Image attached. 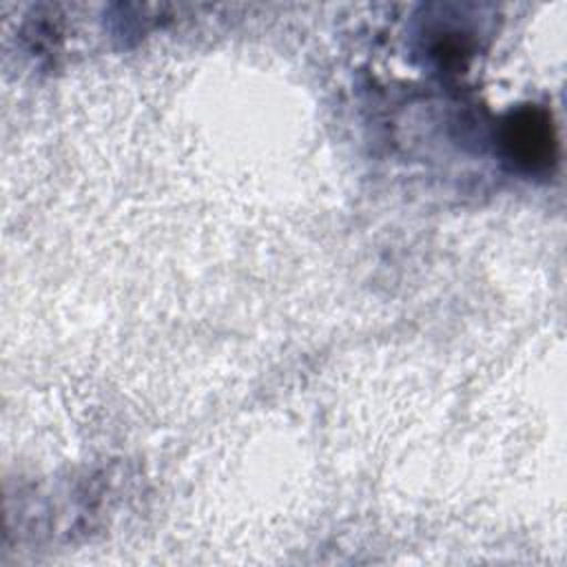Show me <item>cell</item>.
<instances>
[{"label":"cell","mask_w":567,"mask_h":567,"mask_svg":"<svg viewBox=\"0 0 567 567\" xmlns=\"http://www.w3.org/2000/svg\"><path fill=\"white\" fill-rule=\"evenodd\" d=\"M503 144L509 157L527 171H543L556 159V133L547 111L523 106L505 120Z\"/></svg>","instance_id":"obj_1"}]
</instances>
